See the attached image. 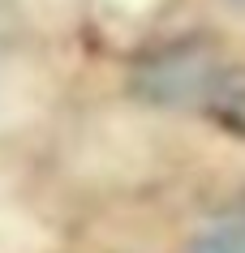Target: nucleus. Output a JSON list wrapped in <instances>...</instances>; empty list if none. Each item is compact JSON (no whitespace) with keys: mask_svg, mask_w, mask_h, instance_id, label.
<instances>
[{"mask_svg":"<svg viewBox=\"0 0 245 253\" xmlns=\"http://www.w3.org/2000/svg\"><path fill=\"white\" fill-rule=\"evenodd\" d=\"M194 253H245V227H224V232H211L206 240H198Z\"/></svg>","mask_w":245,"mask_h":253,"instance_id":"1","label":"nucleus"},{"mask_svg":"<svg viewBox=\"0 0 245 253\" xmlns=\"http://www.w3.org/2000/svg\"><path fill=\"white\" fill-rule=\"evenodd\" d=\"M224 4H228L232 13H241V17H245V0H224Z\"/></svg>","mask_w":245,"mask_h":253,"instance_id":"2","label":"nucleus"}]
</instances>
